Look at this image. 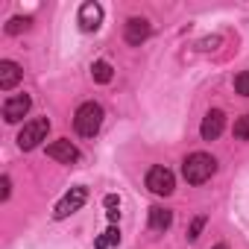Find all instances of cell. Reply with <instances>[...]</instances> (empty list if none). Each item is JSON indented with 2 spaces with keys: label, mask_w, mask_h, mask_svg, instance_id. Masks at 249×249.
<instances>
[{
  "label": "cell",
  "mask_w": 249,
  "mask_h": 249,
  "mask_svg": "<svg viewBox=\"0 0 249 249\" xmlns=\"http://www.w3.org/2000/svg\"><path fill=\"white\" fill-rule=\"evenodd\" d=\"M214 170H217V161H214V156H208V153H191V156L185 159V164H182V176H185L188 185H202V182H208V179L214 176Z\"/></svg>",
  "instance_id": "cell-1"
},
{
  "label": "cell",
  "mask_w": 249,
  "mask_h": 249,
  "mask_svg": "<svg viewBox=\"0 0 249 249\" xmlns=\"http://www.w3.org/2000/svg\"><path fill=\"white\" fill-rule=\"evenodd\" d=\"M73 126H76V132L82 138H94L100 132V126H103V106L94 103V100L82 103L76 108V114H73Z\"/></svg>",
  "instance_id": "cell-2"
},
{
  "label": "cell",
  "mask_w": 249,
  "mask_h": 249,
  "mask_svg": "<svg viewBox=\"0 0 249 249\" xmlns=\"http://www.w3.org/2000/svg\"><path fill=\"white\" fill-rule=\"evenodd\" d=\"M47 129H50V120L47 117H36V120L24 123V129L18 132V147L21 150H36L47 138Z\"/></svg>",
  "instance_id": "cell-3"
},
{
  "label": "cell",
  "mask_w": 249,
  "mask_h": 249,
  "mask_svg": "<svg viewBox=\"0 0 249 249\" xmlns=\"http://www.w3.org/2000/svg\"><path fill=\"white\" fill-rule=\"evenodd\" d=\"M85 199H88V188H82V185H76V188H71L59 202H56V208H53V217L56 220H65V217H71L73 211H79L82 205H85Z\"/></svg>",
  "instance_id": "cell-4"
},
{
  "label": "cell",
  "mask_w": 249,
  "mask_h": 249,
  "mask_svg": "<svg viewBox=\"0 0 249 249\" xmlns=\"http://www.w3.org/2000/svg\"><path fill=\"white\" fill-rule=\"evenodd\" d=\"M147 188H150L156 196H167V194H173V188H176V176H173L167 167L156 164V167H150V173H147Z\"/></svg>",
  "instance_id": "cell-5"
},
{
  "label": "cell",
  "mask_w": 249,
  "mask_h": 249,
  "mask_svg": "<svg viewBox=\"0 0 249 249\" xmlns=\"http://www.w3.org/2000/svg\"><path fill=\"white\" fill-rule=\"evenodd\" d=\"M223 129H226V114H223L220 108H211V111L202 117L199 135H202V141H217V138L223 135Z\"/></svg>",
  "instance_id": "cell-6"
},
{
  "label": "cell",
  "mask_w": 249,
  "mask_h": 249,
  "mask_svg": "<svg viewBox=\"0 0 249 249\" xmlns=\"http://www.w3.org/2000/svg\"><path fill=\"white\" fill-rule=\"evenodd\" d=\"M30 106H33V97H30V94H15V97H9V100L3 103V120H6V123H18V120L30 111Z\"/></svg>",
  "instance_id": "cell-7"
},
{
  "label": "cell",
  "mask_w": 249,
  "mask_h": 249,
  "mask_svg": "<svg viewBox=\"0 0 249 249\" xmlns=\"http://www.w3.org/2000/svg\"><path fill=\"white\" fill-rule=\"evenodd\" d=\"M150 33H153V27H150L147 18H129L126 27H123V38H126V44H141V41L150 38Z\"/></svg>",
  "instance_id": "cell-8"
},
{
  "label": "cell",
  "mask_w": 249,
  "mask_h": 249,
  "mask_svg": "<svg viewBox=\"0 0 249 249\" xmlns=\"http://www.w3.org/2000/svg\"><path fill=\"white\" fill-rule=\"evenodd\" d=\"M100 24H103V6L100 3H82L79 6V30L94 33Z\"/></svg>",
  "instance_id": "cell-9"
},
{
  "label": "cell",
  "mask_w": 249,
  "mask_h": 249,
  "mask_svg": "<svg viewBox=\"0 0 249 249\" xmlns=\"http://www.w3.org/2000/svg\"><path fill=\"white\" fill-rule=\"evenodd\" d=\"M47 156H50V159H56V161H62V164H73V161H79V150H76L68 138L53 141V144L47 147Z\"/></svg>",
  "instance_id": "cell-10"
},
{
  "label": "cell",
  "mask_w": 249,
  "mask_h": 249,
  "mask_svg": "<svg viewBox=\"0 0 249 249\" xmlns=\"http://www.w3.org/2000/svg\"><path fill=\"white\" fill-rule=\"evenodd\" d=\"M18 82H21V68H18L15 62L3 59V62H0V88H3V91H12Z\"/></svg>",
  "instance_id": "cell-11"
},
{
  "label": "cell",
  "mask_w": 249,
  "mask_h": 249,
  "mask_svg": "<svg viewBox=\"0 0 249 249\" xmlns=\"http://www.w3.org/2000/svg\"><path fill=\"white\" fill-rule=\"evenodd\" d=\"M170 223H173V211H167L161 205H153L150 208V229L164 231V229H170Z\"/></svg>",
  "instance_id": "cell-12"
},
{
  "label": "cell",
  "mask_w": 249,
  "mask_h": 249,
  "mask_svg": "<svg viewBox=\"0 0 249 249\" xmlns=\"http://www.w3.org/2000/svg\"><path fill=\"white\" fill-rule=\"evenodd\" d=\"M91 76H94V82L106 85V82H111L114 71H111V65H108L106 59H100V62H94V68H91Z\"/></svg>",
  "instance_id": "cell-13"
},
{
  "label": "cell",
  "mask_w": 249,
  "mask_h": 249,
  "mask_svg": "<svg viewBox=\"0 0 249 249\" xmlns=\"http://www.w3.org/2000/svg\"><path fill=\"white\" fill-rule=\"evenodd\" d=\"M120 243V229H106L100 237H97V243H94V249H111V246H117Z\"/></svg>",
  "instance_id": "cell-14"
},
{
  "label": "cell",
  "mask_w": 249,
  "mask_h": 249,
  "mask_svg": "<svg viewBox=\"0 0 249 249\" xmlns=\"http://www.w3.org/2000/svg\"><path fill=\"white\" fill-rule=\"evenodd\" d=\"M106 217H108L111 223L120 217V196H114V194H108V196H106Z\"/></svg>",
  "instance_id": "cell-15"
},
{
  "label": "cell",
  "mask_w": 249,
  "mask_h": 249,
  "mask_svg": "<svg viewBox=\"0 0 249 249\" xmlns=\"http://www.w3.org/2000/svg\"><path fill=\"white\" fill-rule=\"evenodd\" d=\"M234 138L237 141H249V114L234 120Z\"/></svg>",
  "instance_id": "cell-16"
},
{
  "label": "cell",
  "mask_w": 249,
  "mask_h": 249,
  "mask_svg": "<svg viewBox=\"0 0 249 249\" xmlns=\"http://www.w3.org/2000/svg\"><path fill=\"white\" fill-rule=\"evenodd\" d=\"M30 24H33V18H12V21L6 24V33H9V36H18V33L30 30Z\"/></svg>",
  "instance_id": "cell-17"
},
{
  "label": "cell",
  "mask_w": 249,
  "mask_h": 249,
  "mask_svg": "<svg viewBox=\"0 0 249 249\" xmlns=\"http://www.w3.org/2000/svg\"><path fill=\"white\" fill-rule=\"evenodd\" d=\"M234 91H237L240 97H249V71H240V73L234 76Z\"/></svg>",
  "instance_id": "cell-18"
},
{
  "label": "cell",
  "mask_w": 249,
  "mask_h": 249,
  "mask_svg": "<svg viewBox=\"0 0 249 249\" xmlns=\"http://www.w3.org/2000/svg\"><path fill=\"white\" fill-rule=\"evenodd\" d=\"M202 229H205V217H196V220L191 223V229H188V240H196Z\"/></svg>",
  "instance_id": "cell-19"
},
{
  "label": "cell",
  "mask_w": 249,
  "mask_h": 249,
  "mask_svg": "<svg viewBox=\"0 0 249 249\" xmlns=\"http://www.w3.org/2000/svg\"><path fill=\"white\" fill-rule=\"evenodd\" d=\"M9 191H12V182H9V176H3L0 179V199H9Z\"/></svg>",
  "instance_id": "cell-20"
},
{
  "label": "cell",
  "mask_w": 249,
  "mask_h": 249,
  "mask_svg": "<svg viewBox=\"0 0 249 249\" xmlns=\"http://www.w3.org/2000/svg\"><path fill=\"white\" fill-rule=\"evenodd\" d=\"M214 249H229V246H226V243H217V246H214Z\"/></svg>",
  "instance_id": "cell-21"
}]
</instances>
